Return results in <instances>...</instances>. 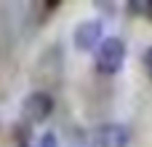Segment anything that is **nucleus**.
<instances>
[{
    "instance_id": "nucleus-2",
    "label": "nucleus",
    "mask_w": 152,
    "mask_h": 147,
    "mask_svg": "<svg viewBox=\"0 0 152 147\" xmlns=\"http://www.w3.org/2000/svg\"><path fill=\"white\" fill-rule=\"evenodd\" d=\"M51 112H53V96L45 91H32L21 102V115L27 123H43L51 118Z\"/></svg>"
},
{
    "instance_id": "nucleus-7",
    "label": "nucleus",
    "mask_w": 152,
    "mask_h": 147,
    "mask_svg": "<svg viewBox=\"0 0 152 147\" xmlns=\"http://www.w3.org/2000/svg\"><path fill=\"white\" fill-rule=\"evenodd\" d=\"M40 147H59V142H56V137H53V134H43Z\"/></svg>"
},
{
    "instance_id": "nucleus-5",
    "label": "nucleus",
    "mask_w": 152,
    "mask_h": 147,
    "mask_svg": "<svg viewBox=\"0 0 152 147\" xmlns=\"http://www.w3.org/2000/svg\"><path fill=\"white\" fill-rule=\"evenodd\" d=\"M128 11H131V13H142V16L152 19V0H139V3H128Z\"/></svg>"
},
{
    "instance_id": "nucleus-1",
    "label": "nucleus",
    "mask_w": 152,
    "mask_h": 147,
    "mask_svg": "<svg viewBox=\"0 0 152 147\" xmlns=\"http://www.w3.org/2000/svg\"><path fill=\"white\" fill-rule=\"evenodd\" d=\"M126 62V40L123 37H102L96 46V70L102 75H115Z\"/></svg>"
},
{
    "instance_id": "nucleus-8",
    "label": "nucleus",
    "mask_w": 152,
    "mask_h": 147,
    "mask_svg": "<svg viewBox=\"0 0 152 147\" xmlns=\"http://www.w3.org/2000/svg\"><path fill=\"white\" fill-rule=\"evenodd\" d=\"M19 147H29V145H19Z\"/></svg>"
},
{
    "instance_id": "nucleus-3",
    "label": "nucleus",
    "mask_w": 152,
    "mask_h": 147,
    "mask_svg": "<svg viewBox=\"0 0 152 147\" xmlns=\"http://www.w3.org/2000/svg\"><path fill=\"white\" fill-rule=\"evenodd\" d=\"M102 32H104V24H102L99 19H86V21H80V24L75 27V35H72L75 48H77V51H94V48L102 43Z\"/></svg>"
},
{
    "instance_id": "nucleus-6",
    "label": "nucleus",
    "mask_w": 152,
    "mask_h": 147,
    "mask_svg": "<svg viewBox=\"0 0 152 147\" xmlns=\"http://www.w3.org/2000/svg\"><path fill=\"white\" fill-rule=\"evenodd\" d=\"M142 64H144V72H147V78L152 80V46L144 51V59H142Z\"/></svg>"
},
{
    "instance_id": "nucleus-4",
    "label": "nucleus",
    "mask_w": 152,
    "mask_h": 147,
    "mask_svg": "<svg viewBox=\"0 0 152 147\" xmlns=\"http://www.w3.org/2000/svg\"><path fill=\"white\" fill-rule=\"evenodd\" d=\"M99 147H128V129L120 123H104L96 131Z\"/></svg>"
}]
</instances>
